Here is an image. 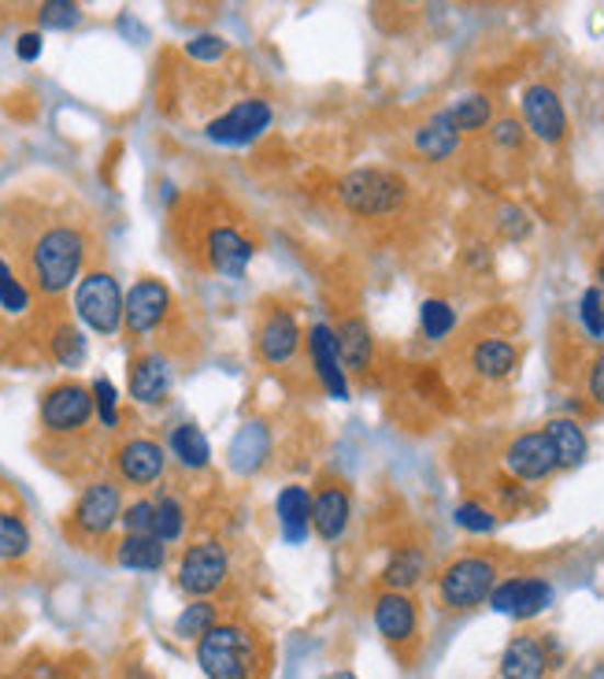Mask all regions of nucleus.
I'll use <instances>...</instances> for the list:
<instances>
[{
  "label": "nucleus",
  "mask_w": 604,
  "mask_h": 679,
  "mask_svg": "<svg viewBox=\"0 0 604 679\" xmlns=\"http://www.w3.org/2000/svg\"><path fill=\"white\" fill-rule=\"evenodd\" d=\"M423 572H426V557L415 546H404L389 557V565L383 572V584H386V590H404L408 595V590L423 579Z\"/></svg>",
  "instance_id": "nucleus-29"
},
{
  "label": "nucleus",
  "mask_w": 604,
  "mask_h": 679,
  "mask_svg": "<svg viewBox=\"0 0 604 679\" xmlns=\"http://www.w3.org/2000/svg\"><path fill=\"white\" fill-rule=\"evenodd\" d=\"M123 308H126V297L119 283H115L112 271H86L75 286V316L82 319L90 331L96 335H115L123 327Z\"/></svg>",
  "instance_id": "nucleus-8"
},
{
  "label": "nucleus",
  "mask_w": 604,
  "mask_h": 679,
  "mask_svg": "<svg viewBox=\"0 0 604 679\" xmlns=\"http://www.w3.org/2000/svg\"><path fill=\"white\" fill-rule=\"evenodd\" d=\"M456 523L467 531H493L497 528V517H490L482 506H475V501H467V506L456 509Z\"/></svg>",
  "instance_id": "nucleus-43"
},
{
  "label": "nucleus",
  "mask_w": 604,
  "mask_h": 679,
  "mask_svg": "<svg viewBox=\"0 0 604 679\" xmlns=\"http://www.w3.org/2000/svg\"><path fill=\"white\" fill-rule=\"evenodd\" d=\"M419 327H423V335L431 338V342H442L445 335L456 327V313L445 301H423V308H419Z\"/></svg>",
  "instance_id": "nucleus-37"
},
{
  "label": "nucleus",
  "mask_w": 604,
  "mask_h": 679,
  "mask_svg": "<svg viewBox=\"0 0 604 679\" xmlns=\"http://www.w3.org/2000/svg\"><path fill=\"white\" fill-rule=\"evenodd\" d=\"M168 445H171L174 461H179L186 472H204V468H208L212 445H208V439H204V431H201L197 423H179L171 431Z\"/></svg>",
  "instance_id": "nucleus-27"
},
{
  "label": "nucleus",
  "mask_w": 604,
  "mask_h": 679,
  "mask_svg": "<svg viewBox=\"0 0 604 679\" xmlns=\"http://www.w3.org/2000/svg\"><path fill=\"white\" fill-rule=\"evenodd\" d=\"M504 464H509V472L523 483H538V479H545V475H552L560 468L557 450H552V442L545 431L520 434V439L504 450Z\"/></svg>",
  "instance_id": "nucleus-17"
},
{
  "label": "nucleus",
  "mask_w": 604,
  "mask_h": 679,
  "mask_svg": "<svg viewBox=\"0 0 604 679\" xmlns=\"http://www.w3.org/2000/svg\"><path fill=\"white\" fill-rule=\"evenodd\" d=\"M590 394H593V401L604 405V353L590 364Z\"/></svg>",
  "instance_id": "nucleus-48"
},
{
  "label": "nucleus",
  "mask_w": 604,
  "mask_h": 679,
  "mask_svg": "<svg viewBox=\"0 0 604 679\" xmlns=\"http://www.w3.org/2000/svg\"><path fill=\"white\" fill-rule=\"evenodd\" d=\"M197 665L208 679H264L267 646L241 620H219L197 643Z\"/></svg>",
  "instance_id": "nucleus-3"
},
{
  "label": "nucleus",
  "mask_w": 604,
  "mask_h": 679,
  "mask_svg": "<svg viewBox=\"0 0 604 679\" xmlns=\"http://www.w3.org/2000/svg\"><path fill=\"white\" fill-rule=\"evenodd\" d=\"M308 361H311V372H316V380L323 383V391L334 397V401H345V397H349L345 361H341L338 335L330 331L327 324H316L308 331Z\"/></svg>",
  "instance_id": "nucleus-16"
},
{
  "label": "nucleus",
  "mask_w": 604,
  "mask_h": 679,
  "mask_svg": "<svg viewBox=\"0 0 604 679\" xmlns=\"http://www.w3.org/2000/svg\"><path fill=\"white\" fill-rule=\"evenodd\" d=\"M93 405H96V412H101V423L109 427V431H115V423H119V401H115V386L104 380H93Z\"/></svg>",
  "instance_id": "nucleus-40"
},
{
  "label": "nucleus",
  "mask_w": 604,
  "mask_h": 679,
  "mask_svg": "<svg viewBox=\"0 0 604 679\" xmlns=\"http://www.w3.org/2000/svg\"><path fill=\"white\" fill-rule=\"evenodd\" d=\"M545 434H549L552 450H557V461L563 468H574V464H582L586 457V434H582V427L574 420H552L545 427Z\"/></svg>",
  "instance_id": "nucleus-30"
},
{
  "label": "nucleus",
  "mask_w": 604,
  "mask_h": 679,
  "mask_svg": "<svg viewBox=\"0 0 604 679\" xmlns=\"http://www.w3.org/2000/svg\"><path fill=\"white\" fill-rule=\"evenodd\" d=\"M182 531H186V506H182L174 494H163V498L156 501V539H160L163 546H171V542L182 539Z\"/></svg>",
  "instance_id": "nucleus-33"
},
{
  "label": "nucleus",
  "mask_w": 604,
  "mask_h": 679,
  "mask_svg": "<svg viewBox=\"0 0 604 679\" xmlns=\"http://www.w3.org/2000/svg\"><path fill=\"white\" fill-rule=\"evenodd\" d=\"M278 523H282V535L289 542H305L308 539V528H311V494L305 487H286L278 494Z\"/></svg>",
  "instance_id": "nucleus-24"
},
{
  "label": "nucleus",
  "mask_w": 604,
  "mask_h": 679,
  "mask_svg": "<svg viewBox=\"0 0 604 679\" xmlns=\"http://www.w3.org/2000/svg\"><path fill=\"white\" fill-rule=\"evenodd\" d=\"M323 679H356L353 672H330V676H323Z\"/></svg>",
  "instance_id": "nucleus-50"
},
{
  "label": "nucleus",
  "mask_w": 604,
  "mask_h": 679,
  "mask_svg": "<svg viewBox=\"0 0 604 679\" xmlns=\"http://www.w3.org/2000/svg\"><path fill=\"white\" fill-rule=\"evenodd\" d=\"M523 120L534 131V138L542 142H563V134H568V115H563L560 97L549 86H531L523 93Z\"/></svg>",
  "instance_id": "nucleus-19"
},
{
  "label": "nucleus",
  "mask_w": 604,
  "mask_h": 679,
  "mask_svg": "<svg viewBox=\"0 0 604 679\" xmlns=\"http://www.w3.org/2000/svg\"><path fill=\"white\" fill-rule=\"evenodd\" d=\"M349 512H353L349 487L341 479H327L323 487L316 490V498H311V528H316L319 539L334 542V539L345 535Z\"/></svg>",
  "instance_id": "nucleus-18"
},
{
  "label": "nucleus",
  "mask_w": 604,
  "mask_h": 679,
  "mask_svg": "<svg viewBox=\"0 0 604 679\" xmlns=\"http://www.w3.org/2000/svg\"><path fill=\"white\" fill-rule=\"evenodd\" d=\"M179 227H190L193 238V257L201 260V268L216 271L223 279H241L249 268V260L257 257V241H252L246 230H241L238 219H227L223 212H179Z\"/></svg>",
  "instance_id": "nucleus-2"
},
{
  "label": "nucleus",
  "mask_w": 604,
  "mask_h": 679,
  "mask_svg": "<svg viewBox=\"0 0 604 679\" xmlns=\"http://www.w3.org/2000/svg\"><path fill=\"white\" fill-rule=\"evenodd\" d=\"M48 353H53V361L64 367H78L86 361V338L75 327V319L64 316L48 327Z\"/></svg>",
  "instance_id": "nucleus-28"
},
{
  "label": "nucleus",
  "mask_w": 604,
  "mask_h": 679,
  "mask_svg": "<svg viewBox=\"0 0 604 679\" xmlns=\"http://www.w3.org/2000/svg\"><path fill=\"white\" fill-rule=\"evenodd\" d=\"M501 230L509 238H523L531 230V223H527V212H520L515 205H504L501 208Z\"/></svg>",
  "instance_id": "nucleus-45"
},
{
  "label": "nucleus",
  "mask_w": 604,
  "mask_h": 679,
  "mask_svg": "<svg viewBox=\"0 0 604 679\" xmlns=\"http://www.w3.org/2000/svg\"><path fill=\"white\" fill-rule=\"evenodd\" d=\"M449 115H453L456 131L467 134V131H482L486 123H490L493 109H490V101H486L482 93H467V97H460V101L453 104Z\"/></svg>",
  "instance_id": "nucleus-34"
},
{
  "label": "nucleus",
  "mask_w": 604,
  "mask_h": 679,
  "mask_svg": "<svg viewBox=\"0 0 604 679\" xmlns=\"http://www.w3.org/2000/svg\"><path fill=\"white\" fill-rule=\"evenodd\" d=\"M93 391L78 380H60L53 383L42 394V405H37V427L48 439L45 457H53L56 450H67V445L82 442L90 434L93 423Z\"/></svg>",
  "instance_id": "nucleus-4"
},
{
  "label": "nucleus",
  "mask_w": 604,
  "mask_h": 679,
  "mask_svg": "<svg viewBox=\"0 0 604 679\" xmlns=\"http://www.w3.org/2000/svg\"><path fill=\"white\" fill-rule=\"evenodd\" d=\"M123 528L126 535H156V501L149 498H138L123 509Z\"/></svg>",
  "instance_id": "nucleus-39"
},
{
  "label": "nucleus",
  "mask_w": 604,
  "mask_h": 679,
  "mask_svg": "<svg viewBox=\"0 0 604 679\" xmlns=\"http://www.w3.org/2000/svg\"><path fill=\"white\" fill-rule=\"evenodd\" d=\"M412 142H415V152L423 160H434V163L437 160H449L453 152H456V145H460V131H456L449 109L434 112L431 120L419 123L415 134H412Z\"/></svg>",
  "instance_id": "nucleus-21"
},
{
  "label": "nucleus",
  "mask_w": 604,
  "mask_h": 679,
  "mask_svg": "<svg viewBox=\"0 0 604 679\" xmlns=\"http://www.w3.org/2000/svg\"><path fill=\"white\" fill-rule=\"evenodd\" d=\"M597 275L604 279V257H601V264H597Z\"/></svg>",
  "instance_id": "nucleus-51"
},
{
  "label": "nucleus",
  "mask_w": 604,
  "mask_h": 679,
  "mask_svg": "<svg viewBox=\"0 0 604 679\" xmlns=\"http://www.w3.org/2000/svg\"><path fill=\"white\" fill-rule=\"evenodd\" d=\"M590 679H604V661H601V665H593V672H590Z\"/></svg>",
  "instance_id": "nucleus-49"
},
{
  "label": "nucleus",
  "mask_w": 604,
  "mask_h": 679,
  "mask_svg": "<svg viewBox=\"0 0 604 679\" xmlns=\"http://www.w3.org/2000/svg\"><path fill=\"white\" fill-rule=\"evenodd\" d=\"M37 23L48 26V31H71V26L82 23V8L71 4V0H45L37 8Z\"/></svg>",
  "instance_id": "nucleus-38"
},
{
  "label": "nucleus",
  "mask_w": 604,
  "mask_h": 679,
  "mask_svg": "<svg viewBox=\"0 0 604 679\" xmlns=\"http://www.w3.org/2000/svg\"><path fill=\"white\" fill-rule=\"evenodd\" d=\"M271 453V434H267V423L252 420L238 431V439L230 442V468L238 475H252L264 464V457Z\"/></svg>",
  "instance_id": "nucleus-23"
},
{
  "label": "nucleus",
  "mask_w": 604,
  "mask_h": 679,
  "mask_svg": "<svg viewBox=\"0 0 604 679\" xmlns=\"http://www.w3.org/2000/svg\"><path fill=\"white\" fill-rule=\"evenodd\" d=\"M338 349H341V361L353 375H364L372 367V357H375V338H372V327H367L364 316H345L338 324Z\"/></svg>",
  "instance_id": "nucleus-22"
},
{
  "label": "nucleus",
  "mask_w": 604,
  "mask_h": 679,
  "mask_svg": "<svg viewBox=\"0 0 604 679\" xmlns=\"http://www.w3.org/2000/svg\"><path fill=\"white\" fill-rule=\"evenodd\" d=\"M0 308L15 316L31 308V286H26V279L15 275L8 260H0Z\"/></svg>",
  "instance_id": "nucleus-36"
},
{
  "label": "nucleus",
  "mask_w": 604,
  "mask_h": 679,
  "mask_svg": "<svg viewBox=\"0 0 604 679\" xmlns=\"http://www.w3.org/2000/svg\"><path fill=\"white\" fill-rule=\"evenodd\" d=\"M515 364H520V349L504 342V338H486L471 353V367L482 380H504V375L515 372Z\"/></svg>",
  "instance_id": "nucleus-26"
},
{
  "label": "nucleus",
  "mask_w": 604,
  "mask_h": 679,
  "mask_svg": "<svg viewBox=\"0 0 604 679\" xmlns=\"http://www.w3.org/2000/svg\"><path fill=\"white\" fill-rule=\"evenodd\" d=\"M375 627L383 635L386 646H394L397 654H404L408 646L419 638V606L404 590H383L375 598Z\"/></svg>",
  "instance_id": "nucleus-12"
},
{
  "label": "nucleus",
  "mask_w": 604,
  "mask_h": 679,
  "mask_svg": "<svg viewBox=\"0 0 604 679\" xmlns=\"http://www.w3.org/2000/svg\"><path fill=\"white\" fill-rule=\"evenodd\" d=\"M15 56H19V60H37V56H42V34H37V31L19 34V42H15Z\"/></svg>",
  "instance_id": "nucleus-47"
},
{
  "label": "nucleus",
  "mask_w": 604,
  "mask_h": 679,
  "mask_svg": "<svg viewBox=\"0 0 604 679\" xmlns=\"http://www.w3.org/2000/svg\"><path fill=\"white\" fill-rule=\"evenodd\" d=\"M267 127H271V104L252 97V101H238L230 112L216 115V120L204 127V134L216 145H249Z\"/></svg>",
  "instance_id": "nucleus-14"
},
{
  "label": "nucleus",
  "mask_w": 604,
  "mask_h": 679,
  "mask_svg": "<svg viewBox=\"0 0 604 679\" xmlns=\"http://www.w3.org/2000/svg\"><path fill=\"white\" fill-rule=\"evenodd\" d=\"M579 313H582V327H586L593 338H604V297H601V290H586V294H582Z\"/></svg>",
  "instance_id": "nucleus-42"
},
{
  "label": "nucleus",
  "mask_w": 604,
  "mask_h": 679,
  "mask_svg": "<svg viewBox=\"0 0 604 679\" xmlns=\"http://www.w3.org/2000/svg\"><path fill=\"white\" fill-rule=\"evenodd\" d=\"M549 672V646L534 635H515L504 646L501 679H545Z\"/></svg>",
  "instance_id": "nucleus-20"
},
{
  "label": "nucleus",
  "mask_w": 604,
  "mask_h": 679,
  "mask_svg": "<svg viewBox=\"0 0 604 679\" xmlns=\"http://www.w3.org/2000/svg\"><path fill=\"white\" fill-rule=\"evenodd\" d=\"M0 342H4V324H0Z\"/></svg>",
  "instance_id": "nucleus-52"
},
{
  "label": "nucleus",
  "mask_w": 604,
  "mask_h": 679,
  "mask_svg": "<svg viewBox=\"0 0 604 679\" xmlns=\"http://www.w3.org/2000/svg\"><path fill=\"white\" fill-rule=\"evenodd\" d=\"M31 553V528L15 509L0 506V561H19Z\"/></svg>",
  "instance_id": "nucleus-32"
},
{
  "label": "nucleus",
  "mask_w": 604,
  "mask_h": 679,
  "mask_svg": "<svg viewBox=\"0 0 604 679\" xmlns=\"http://www.w3.org/2000/svg\"><path fill=\"white\" fill-rule=\"evenodd\" d=\"M171 357L163 349H138L126 367V386L138 405H160L171 391Z\"/></svg>",
  "instance_id": "nucleus-15"
},
{
  "label": "nucleus",
  "mask_w": 604,
  "mask_h": 679,
  "mask_svg": "<svg viewBox=\"0 0 604 679\" xmlns=\"http://www.w3.org/2000/svg\"><path fill=\"white\" fill-rule=\"evenodd\" d=\"M515 598H520V579H509V584L493 587V595H490V609H493V613H509V616H512Z\"/></svg>",
  "instance_id": "nucleus-44"
},
{
  "label": "nucleus",
  "mask_w": 604,
  "mask_h": 679,
  "mask_svg": "<svg viewBox=\"0 0 604 679\" xmlns=\"http://www.w3.org/2000/svg\"><path fill=\"white\" fill-rule=\"evenodd\" d=\"M86 257H90V238L71 219L37 223L19 249L26 286L42 297H60L64 290H71L75 279H82Z\"/></svg>",
  "instance_id": "nucleus-1"
},
{
  "label": "nucleus",
  "mask_w": 604,
  "mask_h": 679,
  "mask_svg": "<svg viewBox=\"0 0 604 679\" xmlns=\"http://www.w3.org/2000/svg\"><path fill=\"white\" fill-rule=\"evenodd\" d=\"M174 319V294L168 283L152 275H141L138 283L126 294V308H123V331L134 346L149 342L152 335H160Z\"/></svg>",
  "instance_id": "nucleus-7"
},
{
  "label": "nucleus",
  "mask_w": 604,
  "mask_h": 679,
  "mask_svg": "<svg viewBox=\"0 0 604 679\" xmlns=\"http://www.w3.org/2000/svg\"><path fill=\"white\" fill-rule=\"evenodd\" d=\"M338 197L341 205L356 216H367V219H378V216H389L397 212L408 201V182L401 174L394 171H383V168H360V171H349L338 186Z\"/></svg>",
  "instance_id": "nucleus-5"
},
{
  "label": "nucleus",
  "mask_w": 604,
  "mask_h": 679,
  "mask_svg": "<svg viewBox=\"0 0 604 679\" xmlns=\"http://www.w3.org/2000/svg\"><path fill=\"white\" fill-rule=\"evenodd\" d=\"M300 342H305V335H300L297 316L289 313V308H282V305L264 308V316H260V324H257L260 361L267 367H289L300 357Z\"/></svg>",
  "instance_id": "nucleus-11"
},
{
  "label": "nucleus",
  "mask_w": 604,
  "mask_h": 679,
  "mask_svg": "<svg viewBox=\"0 0 604 679\" xmlns=\"http://www.w3.org/2000/svg\"><path fill=\"white\" fill-rule=\"evenodd\" d=\"M230 579V550L219 539H201L182 550L179 557V587L193 601L212 598Z\"/></svg>",
  "instance_id": "nucleus-9"
},
{
  "label": "nucleus",
  "mask_w": 604,
  "mask_h": 679,
  "mask_svg": "<svg viewBox=\"0 0 604 679\" xmlns=\"http://www.w3.org/2000/svg\"><path fill=\"white\" fill-rule=\"evenodd\" d=\"M186 53L201 64H216V60L227 56V42H223L219 34H197V37H190L186 42Z\"/></svg>",
  "instance_id": "nucleus-41"
},
{
  "label": "nucleus",
  "mask_w": 604,
  "mask_h": 679,
  "mask_svg": "<svg viewBox=\"0 0 604 679\" xmlns=\"http://www.w3.org/2000/svg\"><path fill=\"white\" fill-rule=\"evenodd\" d=\"M549 606H552V587L545 579H520V598H515V609H512L515 620H531L545 613Z\"/></svg>",
  "instance_id": "nucleus-35"
},
{
  "label": "nucleus",
  "mask_w": 604,
  "mask_h": 679,
  "mask_svg": "<svg viewBox=\"0 0 604 679\" xmlns=\"http://www.w3.org/2000/svg\"><path fill=\"white\" fill-rule=\"evenodd\" d=\"M493 142L504 145V149H520V145H523V127L515 120H501L493 127Z\"/></svg>",
  "instance_id": "nucleus-46"
},
{
  "label": "nucleus",
  "mask_w": 604,
  "mask_h": 679,
  "mask_svg": "<svg viewBox=\"0 0 604 679\" xmlns=\"http://www.w3.org/2000/svg\"><path fill=\"white\" fill-rule=\"evenodd\" d=\"M216 624H219V609H216V601L201 598V601H190V606L179 613V620H174V635L186 638V643H201V638L208 635Z\"/></svg>",
  "instance_id": "nucleus-31"
},
{
  "label": "nucleus",
  "mask_w": 604,
  "mask_h": 679,
  "mask_svg": "<svg viewBox=\"0 0 604 679\" xmlns=\"http://www.w3.org/2000/svg\"><path fill=\"white\" fill-rule=\"evenodd\" d=\"M112 468L126 487H152V483L163 475V468H168V453H163L160 442L134 434V439H123L119 445H115Z\"/></svg>",
  "instance_id": "nucleus-13"
},
{
  "label": "nucleus",
  "mask_w": 604,
  "mask_h": 679,
  "mask_svg": "<svg viewBox=\"0 0 604 679\" xmlns=\"http://www.w3.org/2000/svg\"><path fill=\"white\" fill-rule=\"evenodd\" d=\"M115 561H119V568L130 572H160L168 561V546L156 535H126L115 546Z\"/></svg>",
  "instance_id": "nucleus-25"
},
{
  "label": "nucleus",
  "mask_w": 604,
  "mask_h": 679,
  "mask_svg": "<svg viewBox=\"0 0 604 679\" xmlns=\"http://www.w3.org/2000/svg\"><path fill=\"white\" fill-rule=\"evenodd\" d=\"M123 520V487L119 479H90L78 494L71 520H67V535L78 542L104 539L115 523Z\"/></svg>",
  "instance_id": "nucleus-6"
},
{
  "label": "nucleus",
  "mask_w": 604,
  "mask_h": 679,
  "mask_svg": "<svg viewBox=\"0 0 604 679\" xmlns=\"http://www.w3.org/2000/svg\"><path fill=\"white\" fill-rule=\"evenodd\" d=\"M497 587V565L490 557H460L453 561L449 568H445L442 584V601L449 609H475L482 606V601H490Z\"/></svg>",
  "instance_id": "nucleus-10"
}]
</instances>
